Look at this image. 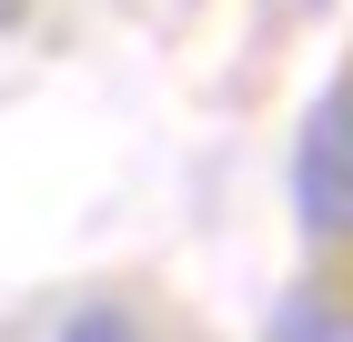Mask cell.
Segmentation results:
<instances>
[{
    "instance_id": "7a4b0ae2",
    "label": "cell",
    "mask_w": 353,
    "mask_h": 342,
    "mask_svg": "<svg viewBox=\"0 0 353 342\" xmlns=\"http://www.w3.org/2000/svg\"><path fill=\"white\" fill-rule=\"evenodd\" d=\"M283 342H343V322H333L323 302H293V322H283Z\"/></svg>"
},
{
    "instance_id": "6da1fadb",
    "label": "cell",
    "mask_w": 353,
    "mask_h": 342,
    "mask_svg": "<svg viewBox=\"0 0 353 342\" xmlns=\"http://www.w3.org/2000/svg\"><path fill=\"white\" fill-rule=\"evenodd\" d=\"M293 202L313 242H353V71L333 81L313 121H303V161H293Z\"/></svg>"
},
{
    "instance_id": "3957f363",
    "label": "cell",
    "mask_w": 353,
    "mask_h": 342,
    "mask_svg": "<svg viewBox=\"0 0 353 342\" xmlns=\"http://www.w3.org/2000/svg\"><path fill=\"white\" fill-rule=\"evenodd\" d=\"M61 342H132V322H121V312H81Z\"/></svg>"
}]
</instances>
